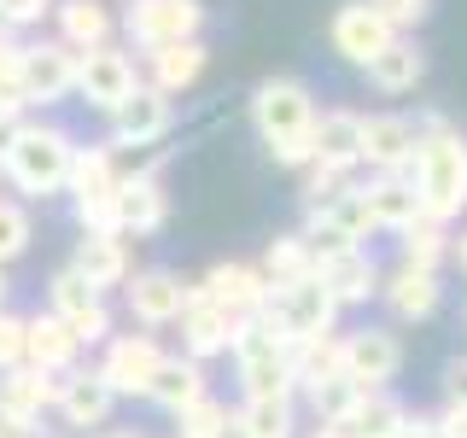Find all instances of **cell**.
<instances>
[{
    "label": "cell",
    "instance_id": "obj_5",
    "mask_svg": "<svg viewBox=\"0 0 467 438\" xmlns=\"http://www.w3.org/2000/svg\"><path fill=\"white\" fill-rule=\"evenodd\" d=\"M263 316H269V328L281 333L286 345H316V339H333L339 304H333V292L310 275V281H292V287H269Z\"/></svg>",
    "mask_w": 467,
    "mask_h": 438
},
{
    "label": "cell",
    "instance_id": "obj_19",
    "mask_svg": "<svg viewBox=\"0 0 467 438\" xmlns=\"http://www.w3.org/2000/svg\"><path fill=\"white\" fill-rule=\"evenodd\" d=\"M106 117H111V141L117 146H152V141L170 135V99L158 94L152 82H140L135 94H129L117 111H106Z\"/></svg>",
    "mask_w": 467,
    "mask_h": 438
},
{
    "label": "cell",
    "instance_id": "obj_27",
    "mask_svg": "<svg viewBox=\"0 0 467 438\" xmlns=\"http://www.w3.org/2000/svg\"><path fill=\"white\" fill-rule=\"evenodd\" d=\"M362 199H368L374 228L403 234V228L420 223V199H415V182H409V175H374V182L362 187Z\"/></svg>",
    "mask_w": 467,
    "mask_h": 438
},
{
    "label": "cell",
    "instance_id": "obj_6",
    "mask_svg": "<svg viewBox=\"0 0 467 438\" xmlns=\"http://www.w3.org/2000/svg\"><path fill=\"white\" fill-rule=\"evenodd\" d=\"M374 234V216H368V199L362 187L350 182L345 193L310 204V223H304V240H310L316 257H333V252H362V240Z\"/></svg>",
    "mask_w": 467,
    "mask_h": 438
},
{
    "label": "cell",
    "instance_id": "obj_16",
    "mask_svg": "<svg viewBox=\"0 0 467 438\" xmlns=\"http://www.w3.org/2000/svg\"><path fill=\"white\" fill-rule=\"evenodd\" d=\"M65 94H77V53L65 41L24 47V106H58Z\"/></svg>",
    "mask_w": 467,
    "mask_h": 438
},
{
    "label": "cell",
    "instance_id": "obj_10",
    "mask_svg": "<svg viewBox=\"0 0 467 438\" xmlns=\"http://www.w3.org/2000/svg\"><path fill=\"white\" fill-rule=\"evenodd\" d=\"M135 88H140V77H135V58H129L123 47H111V41H106V47L77 53V94L94 111H117Z\"/></svg>",
    "mask_w": 467,
    "mask_h": 438
},
{
    "label": "cell",
    "instance_id": "obj_38",
    "mask_svg": "<svg viewBox=\"0 0 467 438\" xmlns=\"http://www.w3.org/2000/svg\"><path fill=\"white\" fill-rule=\"evenodd\" d=\"M450 257V234L438 228V223H427V216H420L415 228H403V263L409 269H432L438 275V263Z\"/></svg>",
    "mask_w": 467,
    "mask_h": 438
},
{
    "label": "cell",
    "instance_id": "obj_32",
    "mask_svg": "<svg viewBox=\"0 0 467 438\" xmlns=\"http://www.w3.org/2000/svg\"><path fill=\"white\" fill-rule=\"evenodd\" d=\"M403 421H409V403H398L391 391H368L357 403V415L345 421V438H403Z\"/></svg>",
    "mask_w": 467,
    "mask_h": 438
},
{
    "label": "cell",
    "instance_id": "obj_31",
    "mask_svg": "<svg viewBox=\"0 0 467 438\" xmlns=\"http://www.w3.org/2000/svg\"><path fill=\"white\" fill-rule=\"evenodd\" d=\"M420 77H427V53H420L409 36H398V41H391V47L368 65V82L379 88V94H409Z\"/></svg>",
    "mask_w": 467,
    "mask_h": 438
},
{
    "label": "cell",
    "instance_id": "obj_44",
    "mask_svg": "<svg viewBox=\"0 0 467 438\" xmlns=\"http://www.w3.org/2000/svg\"><path fill=\"white\" fill-rule=\"evenodd\" d=\"M70 333H77V345H99V339H111V310L99 304V310H88V316H77V321H65Z\"/></svg>",
    "mask_w": 467,
    "mask_h": 438
},
{
    "label": "cell",
    "instance_id": "obj_21",
    "mask_svg": "<svg viewBox=\"0 0 467 438\" xmlns=\"http://www.w3.org/2000/svg\"><path fill=\"white\" fill-rule=\"evenodd\" d=\"M310 146H316V164L321 170H357L362 164V111H316V129H310Z\"/></svg>",
    "mask_w": 467,
    "mask_h": 438
},
{
    "label": "cell",
    "instance_id": "obj_40",
    "mask_svg": "<svg viewBox=\"0 0 467 438\" xmlns=\"http://www.w3.org/2000/svg\"><path fill=\"white\" fill-rule=\"evenodd\" d=\"M0 106L24 111V47L18 41H0Z\"/></svg>",
    "mask_w": 467,
    "mask_h": 438
},
{
    "label": "cell",
    "instance_id": "obj_25",
    "mask_svg": "<svg viewBox=\"0 0 467 438\" xmlns=\"http://www.w3.org/2000/svg\"><path fill=\"white\" fill-rule=\"evenodd\" d=\"M70 269H77L94 292L123 287V281H129V245H123V234H82Z\"/></svg>",
    "mask_w": 467,
    "mask_h": 438
},
{
    "label": "cell",
    "instance_id": "obj_43",
    "mask_svg": "<svg viewBox=\"0 0 467 438\" xmlns=\"http://www.w3.org/2000/svg\"><path fill=\"white\" fill-rule=\"evenodd\" d=\"M53 12V0H0V24L6 29H24V24H41Z\"/></svg>",
    "mask_w": 467,
    "mask_h": 438
},
{
    "label": "cell",
    "instance_id": "obj_35",
    "mask_svg": "<svg viewBox=\"0 0 467 438\" xmlns=\"http://www.w3.org/2000/svg\"><path fill=\"white\" fill-rule=\"evenodd\" d=\"M304 398H310V409L321 415V427H345L368 391H362L357 380H345V374H327V380H316V386H304Z\"/></svg>",
    "mask_w": 467,
    "mask_h": 438
},
{
    "label": "cell",
    "instance_id": "obj_49",
    "mask_svg": "<svg viewBox=\"0 0 467 438\" xmlns=\"http://www.w3.org/2000/svg\"><path fill=\"white\" fill-rule=\"evenodd\" d=\"M310 438H345V427H316Z\"/></svg>",
    "mask_w": 467,
    "mask_h": 438
},
{
    "label": "cell",
    "instance_id": "obj_13",
    "mask_svg": "<svg viewBox=\"0 0 467 438\" xmlns=\"http://www.w3.org/2000/svg\"><path fill=\"white\" fill-rule=\"evenodd\" d=\"M415 141H420V123L403 111H379V117H362V164L374 175H409L415 164Z\"/></svg>",
    "mask_w": 467,
    "mask_h": 438
},
{
    "label": "cell",
    "instance_id": "obj_8",
    "mask_svg": "<svg viewBox=\"0 0 467 438\" xmlns=\"http://www.w3.org/2000/svg\"><path fill=\"white\" fill-rule=\"evenodd\" d=\"M129 41L146 53L175 47V41H199L204 29V0H129L123 6Z\"/></svg>",
    "mask_w": 467,
    "mask_h": 438
},
{
    "label": "cell",
    "instance_id": "obj_7",
    "mask_svg": "<svg viewBox=\"0 0 467 438\" xmlns=\"http://www.w3.org/2000/svg\"><path fill=\"white\" fill-rule=\"evenodd\" d=\"M117 158L111 146H77V164H70L65 193L77 199V223L82 234H111V193H117Z\"/></svg>",
    "mask_w": 467,
    "mask_h": 438
},
{
    "label": "cell",
    "instance_id": "obj_50",
    "mask_svg": "<svg viewBox=\"0 0 467 438\" xmlns=\"http://www.w3.org/2000/svg\"><path fill=\"white\" fill-rule=\"evenodd\" d=\"M0 310H6V269H0Z\"/></svg>",
    "mask_w": 467,
    "mask_h": 438
},
{
    "label": "cell",
    "instance_id": "obj_30",
    "mask_svg": "<svg viewBox=\"0 0 467 438\" xmlns=\"http://www.w3.org/2000/svg\"><path fill=\"white\" fill-rule=\"evenodd\" d=\"M152 58V88L158 94H182V88H193L204 77V65H211V47L204 41H175V47H158V53H146Z\"/></svg>",
    "mask_w": 467,
    "mask_h": 438
},
{
    "label": "cell",
    "instance_id": "obj_46",
    "mask_svg": "<svg viewBox=\"0 0 467 438\" xmlns=\"http://www.w3.org/2000/svg\"><path fill=\"white\" fill-rule=\"evenodd\" d=\"M444 386H450V403L467 409V357H456V362L444 369Z\"/></svg>",
    "mask_w": 467,
    "mask_h": 438
},
{
    "label": "cell",
    "instance_id": "obj_14",
    "mask_svg": "<svg viewBox=\"0 0 467 438\" xmlns=\"http://www.w3.org/2000/svg\"><path fill=\"white\" fill-rule=\"evenodd\" d=\"M327 36H333V53L350 58V65H362V70H368L374 58L398 41V36H391V24L379 18L368 0H345V6L333 12V29H327Z\"/></svg>",
    "mask_w": 467,
    "mask_h": 438
},
{
    "label": "cell",
    "instance_id": "obj_2",
    "mask_svg": "<svg viewBox=\"0 0 467 438\" xmlns=\"http://www.w3.org/2000/svg\"><path fill=\"white\" fill-rule=\"evenodd\" d=\"M252 123L269 158L281 170H310L316 164V146H310V129H316V99H310V82L298 77H269L257 82L252 94Z\"/></svg>",
    "mask_w": 467,
    "mask_h": 438
},
{
    "label": "cell",
    "instance_id": "obj_52",
    "mask_svg": "<svg viewBox=\"0 0 467 438\" xmlns=\"http://www.w3.org/2000/svg\"><path fill=\"white\" fill-rule=\"evenodd\" d=\"M0 41H12V29H6V24H0Z\"/></svg>",
    "mask_w": 467,
    "mask_h": 438
},
{
    "label": "cell",
    "instance_id": "obj_15",
    "mask_svg": "<svg viewBox=\"0 0 467 438\" xmlns=\"http://www.w3.org/2000/svg\"><path fill=\"white\" fill-rule=\"evenodd\" d=\"M170 216V199L158 187L152 170L135 175H117V193H111V234H158Z\"/></svg>",
    "mask_w": 467,
    "mask_h": 438
},
{
    "label": "cell",
    "instance_id": "obj_18",
    "mask_svg": "<svg viewBox=\"0 0 467 438\" xmlns=\"http://www.w3.org/2000/svg\"><path fill=\"white\" fill-rule=\"evenodd\" d=\"M204 292H211L216 304L234 316V321H245V316H263V304H269V281H263V269L257 263H211V275L199 281Z\"/></svg>",
    "mask_w": 467,
    "mask_h": 438
},
{
    "label": "cell",
    "instance_id": "obj_51",
    "mask_svg": "<svg viewBox=\"0 0 467 438\" xmlns=\"http://www.w3.org/2000/svg\"><path fill=\"white\" fill-rule=\"evenodd\" d=\"M99 438H140V433H99Z\"/></svg>",
    "mask_w": 467,
    "mask_h": 438
},
{
    "label": "cell",
    "instance_id": "obj_1",
    "mask_svg": "<svg viewBox=\"0 0 467 438\" xmlns=\"http://www.w3.org/2000/svg\"><path fill=\"white\" fill-rule=\"evenodd\" d=\"M409 182H415V199H420V216H427V223L444 228L467 211V135L450 117H427V123H420Z\"/></svg>",
    "mask_w": 467,
    "mask_h": 438
},
{
    "label": "cell",
    "instance_id": "obj_48",
    "mask_svg": "<svg viewBox=\"0 0 467 438\" xmlns=\"http://www.w3.org/2000/svg\"><path fill=\"white\" fill-rule=\"evenodd\" d=\"M450 257H456V263H462V275H467V234H462V240H450Z\"/></svg>",
    "mask_w": 467,
    "mask_h": 438
},
{
    "label": "cell",
    "instance_id": "obj_20",
    "mask_svg": "<svg viewBox=\"0 0 467 438\" xmlns=\"http://www.w3.org/2000/svg\"><path fill=\"white\" fill-rule=\"evenodd\" d=\"M123 298H129V316H135V321H146V328H170V321L182 316L187 281L170 275V269H140V275H129Z\"/></svg>",
    "mask_w": 467,
    "mask_h": 438
},
{
    "label": "cell",
    "instance_id": "obj_39",
    "mask_svg": "<svg viewBox=\"0 0 467 438\" xmlns=\"http://www.w3.org/2000/svg\"><path fill=\"white\" fill-rule=\"evenodd\" d=\"M24 252H29V211L18 199H0V269Z\"/></svg>",
    "mask_w": 467,
    "mask_h": 438
},
{
    "label": "cell",
    "instance_id": "obj_41",
    "mask_svg": "<svg viewBox=\"0 0 467 438\" xmlns=\"http://www.w3.org/2000/svg\"><path fill=\"white\" fill-rule=\"evenodd\" d=\"M368 6L391 24V36H403V29H415V24L432 12V0H368Z\"/></svg>",
    "mask_w": 467,
    "mask_h": 438
},
{
    "label": "cell",
    "instance_id": "obj_26",
    "mask_svg": "<svg viewBox=\"0 0 467 438\" xmlns=\"http://www.w3.org/2000/svg\"><path fill=\"white\" fill-rule=\"evenodd\" d=\"M146 398L158 409H170V415H182V409H193L199 398H211V380H204V362L193 357H164L152 374V386H146Z\"/></svg>",
    "mask_w": 467,
    "mask_h": 438
},
{
    "label": "cell",
    "instance_id": "obj_33",
    "mask_svg": "<svg viewBox=\"0 0 467 438\" xmlns=\"http://www.w3.org/2000/svg\"><path fill=\"white\" fill-rule=\"evenodd\" d=\"M310 275H316V252L304 234L269 240V252H263V281L269 287H292V281H310Z\"/></svg>",
    "mask_w": 467,
    "mask_h": 438
},
{
    "label": "cell",
    "instance_id": "obj_12",
    "mask_svg": "<svg viewBox=\"0 0 467 438\" xmlns=\"http://www.w3.org/2000/svg\"><path fill=\"white\" fill-rule=\"evenodd\" d=\"M158 362H164V350H158L152 333H117V339H106L99 380H106L117 398H146V386H152Z\"/></svg>",
    "mask_w": 467,
    "mask_h": 438
},
{
    "label": "cell",
    "instance_id": "obj_4",
    "mask_svg": "<svg viewBox=\"0 0 467 438\" xmlns=\"http://www.w3.org/2000/svg\"><path fill=\"white\" fill-rule=\"evenodd\" d=\"M228 350L240 362L245 398H292V345L269 328V316H245Z\"/></svg>",
    "mask_w": 467,
    "mask_h": 438
},
{
    "label": "cell",
    "instance_id": "obj_17",
    "mask_svg": "<svg viewBox=\"0 0 467 438\" xmlns=\"http://www.w3.org/2000/svg\"><path fill=\"white\" fill-rule=\"evenodd\" d=\"M53 409L65 415V427L88 433V427H106V415L117 409V391L106 386V380H99V369H70L65 380H58Z\"/></svg>",
    "mask_w": 467,
    "mask_h": 438
},
{
    "label": "cell",
    "instance_id": "obj_37",
    "mask_svg": "<svg viewBox=\"0 0 467 438\" xmlns=\"http://www.w3.org/2000/svg\"><path fill=\"white\" fill-rule=\"evenodd\" d=\"M234 433V409L223 398H199L193 409L175 415V438H228Z\"/></svg>",
    "mask_w": 467,
    "mask_h": 438
},
{
    "label": "cell",
    "instance_id": "obj_28",
    "mask_svg": "<svg viewBox=\"0 0 467 438\" xmlns=\"http://www.w3.org/2000/svg\"><path fill=\"white\" fill-rule=\"evenodd\" d=\"M53 398H58V380L41 374V369H12V374H0V409H6L12 421H29V427H36V421L53 409Z\"/></svg>",
    "mask_w": 467,
    "mask_h": 438
},
{
    "label": "cell",
    "instance_id": "obj_3",
    "mask_svg": "<svg viewBox=\"0 0 467 438\" xmlns=\"http://www.w3.org/2000/svg\"><path fill=\"white\" fill-rule=\"evenodd\" d=\"M70 164H77V141L58 123H18L12 141H6V152H0V175H6L24 199L65 193Z\"/></svg>",
    "mask_w": 467,
    "mask_h": 438
},
{
    "label": "cell",
    "instance_id": "obj_34",
    "mask_svg": "<svg viewBox=\"0 0 467 438\" xmlns=\"http://www.w3.org/2000/svg\"><path fill=\"white\" fill-rule=\"evenodd\" d=\"M234 438H292V398H245L234 409Z\"/></svg>",
    "mask_w": 467,
    "mask_h": 438
},
{
    "label": "cell",
    "instance_id": "obj_9",
    "mask_svg": "<svg viewBox=\"0 0 467 438\" xmlns=\"http://www.w3.org/2000/svg\"><path fill=\"white\" fill-rule=\"evenodd\" d=\"M403 369V345L391 328H350L339 333V374L357 380L362 391H386Z\"/></svg>",
    "mask_w": 467,
    "mask_h": 438
},
{
    "label": "cell",
    "instance_id": "obj_23",
    "mask_svg": "<svg viewBox=\"0 0 467 438\" xmlns=\"http://www.w3.org/2000/svg\"><path fill=\"white\" fill-rule=\"evenodd\" d=\"M316 281L333 292V304H368L379 292V269L368 252H333V257H316Z\"/></svg>",
    "mask_w": 467,
    "mask_h": 438
},
{
    "label": "cell",
    "instance_id": "obj_11",
    "mask_svg": "<svg viewBox=\"0 0 467 438\" xmlns=\"http://www.w3.org/2000/svg\"><path fill=\"white\" fill-rule=\"evenodd\" d=\"M175 328H182V357L211 362V357H223V350L234 345V328H240V321H234V316H228V310H223V304H216L204 287H187Z\"/></svg>",
    "mask_w": 467,
    "mask_h": 438
},
{
    "label": "cell",
    "instance_id": "obj_36",
    "mask_svg": "<svg viewBox=\"0 0 467 438\" xmlns=\"http://www.w3.org/2000/svg\"><path fill=\"white\" fill-rule=\"evenodd\" d=\"M47 298H53V316H58V321H77V316H88V310H99V304H106V298H99V292L88 287L77 269H70V263H65L58 275H53Z\"/></svg>",
    "mask_w": 467,
    "mask_h": 438
},
{
    "label": "cell",
    "instance_id": "obj_24",
    "mask_svg": "<svg viewBox=\"0 0 467 438\" xmlns=\"http://www.w3.org/2000/svg\"><path fill=\"white\" fill-rule=\"evenodd\" d=\"M379 298L391 304L398 321H427L438 304H444V287H438L432 269H409V263H398V269L379 281Z\"/></svg>",
    "mask_w": 467,
    "mask_h": 438
},
{
    "label": "cell",
    "instance_id": "obj_22",
    "mask_svg": "<svg viewBox=\"0 0 467 438\" xmlns=\"http://www.w3.org/2000/svg\"><path fill=\"white\" fill-rule=\"evenodd\" d=\"M77 333L65 328L53 310L47 316H24V369H41V374H70L77 369Z\"/></svg>",
    "mask_w": 467,
    "mask_h": 438
},
{
    "label": "cell",
    "instance_id": "obj_29",
    "mask_svg": "<svg viewBox=\"0 0 467 438\" xmlns=\"http://www.w3.org/2000/svg\"><path fill=\"white\" fill-rule=\"evenodd\" d=\"M58 41H65L70 53H88V47H106L111 41V6L106 0H58Z\"/></svg>",
    "mask_w": 467,
    "mask_h": 438
},
{
    "label": "cell",
    "instance_id": "obj_42",
    "mask_svg": "<svg viewBox=\"0 0 467 438\" xmlns=\"http://www.w3.org/2000/svg\"><path fill=\"white\" fill-rule=\"evenodd\" d=\"M24 369V316L0 310V374Z\"/></svg>",
    "mask_w": 467,
    "mask_h": 438
},
{
    "label": "cell",
    "instance_id": "obj_47",
    "mask_svg": "<svg viewBox=\"0 0 467 438\" xmlns=\"http://www.w3.org/2000/svg\"><path fill=\"white\" fill-rule=\"evenodd\" d=\"M403 438H438L432 415H409V421H403Z\"/></svg>",
    "mask_w": 467,
    "mask_h": 438
},
{
    "label": "cell",
    "instance_id": "obj_45",
    "mask_svg": "<svg viewBox=\"0 0 467 438\" xmlns=\"http://www.w3.org/2000/svg\"><path fill=\"white\" fill-rule=\"evenodd\" d=\"M438 438H467V409L462 403H444V415H432Z\"/></svg>",
    "mask_w": 467,
    "mask_h": 438
}]
</instances>
